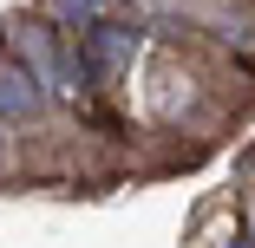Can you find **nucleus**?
<instances>
[{"label":"nucleus","mask_w":255,"mask_h":248,"mask_svg":"<svg viewBox=\"0 0 255 248\" xmlns=\"http://www.w3.org/2000/svg\"><path fill=\"white\" fill-rule=\"evenodd\" d=\"M20 66H26V72L46 85V91H59V98H79V79H85V66H66L46 26H20Z\"/></svg>","instance_id":"obj_1"},{"label":"nucleus","mask_w":255,"mask_h":248,"mask_svg":"<svg viewBox=\"0 0 255 248\" xmlns=\"http://www.w3.org/2000/svg\"><path fill=\"white\" fill-rule=\"evenodd\" d=\"M85 7H92V13H98V7H105V0H85Z\"/></svg>","instance_id":"obj_4"},{"label":"nucleus","mask_w":255,"mask_h":248,"mask_svg":"<svg viewBox=\"0 0 255 248\" xmlns=\"http://www.w3.org/2000/svg\"><path fill=\"white\" fill-rule=\"evenodd\" d=\"M236 248H242V242H236Z\"/></svg>","instance_id":"obj_6"},{"label":"nucleus","mask_w":255,"mask_h":248,"mask_svg":"<svg viewBox=\"0 0 255 248\" xmlns=\"http://www.w3.org/2000/svg\"><path fill=\"white\" fill-rule=\"evenodd\" d=\"M39 98H46V85H39L20 59L0 66V118H33V111H39Z\"/></svg>","instance_id":"obj_3"},{"label":"nucleus","mask_w":255,"mask_h":248,"mask_svg":"<svg viewBox=\"0 0 255 248\" xmlns=\"http://www.w3.org/2000/svg\"><path fill=\"white\" fill-rule=\"evenodd\" d=\"M249 229H255V216H249Z\"/></svg>","instance_id":"obj_5"},{"label":"nucleus","mask_w":255,"mask_h":248,"mask_svg":"<svg viewBox=\"0 0 255 248\" xmlns=\"http://www.w3.org/2000/svg\"><path fill=\"white\" fill-rule=\"evenodd\" d=\"M131 53H137V33L131 26H118V20H98L92 33H85V72H125L131 66Z\"/></svg>","instance_id":"obj_2"}]
</instances>
